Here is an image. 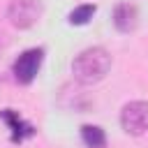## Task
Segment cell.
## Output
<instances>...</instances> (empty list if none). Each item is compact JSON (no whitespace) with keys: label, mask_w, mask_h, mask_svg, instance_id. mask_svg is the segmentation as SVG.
<instances>
[{"label":"cell","mask_w":148,"mask_h":148,"mask_svg":"<svg viewBox=\"0 0 148 148\" xmlns=\"http://www.w3.org/2000/svg\"><path fill=\"white\" fill-rule=\"evenodd\" d=\"M111 69V56L104 46H90L83 49L72 60V74L74 81L81 86H95L99 83Z\"/></svg>","instance_id":"6da1fadb"},{"label":"cell","mask_w":148,"mask_h":148,"mask_svg":"<svg viewBox=\"0 0 148 148\" xmlns=\"http://www.w3.org/2000/svg\"><path fill=\"white\" fill-rule=\"evenodd\" d=\"M42 14H44L42 0H12L9 7H7V18L18 30L32 28L42 18Z\"/></svg>","instance_id":"7a4b0ae2"},{"label":"cell","mask_w":148,"mask_h":148,"mask_svg":"<svg viewBox=\"0 0 148 148\" xmlns=\"http://www.w3.org/2000/svg\"><path fill=\"white\" fill-rule=\"evenodd\" d=\"M120 127L130 136H141L148 132V102L134 99L127 102L120 111Z\"/></svg>","instance_id":"3957f363"},{"label":"cell","mask_w":148,"mask_h":148,"mask_svg":"<svg viewBox=\"0 0 148 148\" xmlns=\"http://www.w3.org/2000/svg\"><path fill=\"white\" fill-rule=\"evenodd\" d=\"M42 60H44V49H28V51H23L14 60V65H12L14 79L18 83H23V86L32 83V79L37 76V72L42 67Z\"/></svg>","instance_id":"277c9868"},{"label":"cell","mask_w":148,"mask_h":148,"mask_svg":"<svg viewBox=\"0 0 148 148\" xmlns=\"http://www.w3.org/2000/svg\"><path fill=\"white\" fill-rule=\"evenodd\" d=\"M113 25L120 32H132L139 25V9L132 2H120L113 9Z\"/></svg>","instance_id":"5b68a950"},{"label":"cell","mask_w":148,"mask_h":148,"mask_svg":"<svg viewBox=\"0 0 148 148\" xmlns=\"http://www.w3.org/2000/svg\"><path fill=\"white\" fill-rule=\"evenodd\" d=\"M0 118L9 125V130H12V141L16 143V141H23L25 136H32L35 134V127L30 125V123H25L14 109H2L0 111Z\"/></svg>","instance_id":"8992f818"},{"label":"cell","mask_w":148,"mask_h":148,"mask_svg":"<svg viewBox=\"0 0 148 148\" xmlns=\"http://www.w3.org/2000/svg\"><path fill=\"white\" fill-rule=\"evenodd\" d=\"M81 139L88 148H104L106 146V136H104V130L97 127V125H83L81 127Z\"/></svg>","instance_id":"52a82bcc"},{"label":"cell","mask_w":148,"mask_h":148,"mask_svg":"<svg viewBox=\"0 0 148 148\" xmlns=\"http://www.w3.org/2000/svg\"><path fill=\"white\" fill-rule=\"evenodd\" d=\"M95 12H97V7L95 5H79V7H74L72 12H69V23L72 25H86L92 16H95Z\"/></svg>","instance_id":"ba28073f"}]
</instances>
